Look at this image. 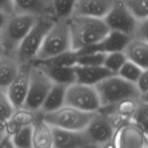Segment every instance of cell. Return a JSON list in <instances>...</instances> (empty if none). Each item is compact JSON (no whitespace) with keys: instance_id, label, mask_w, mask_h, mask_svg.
Instances as JSON below:
<instances>
[{"instance_id":"obj_1","label":"cell","mask_w":148,"mask_h":148,"mask_svg":"<svg viewBox=\"0 0 148 148\" xmlns=\"http://www.w3.org/2000/svg\"><path fill=\"white\" fill-rule=\"evenodd\" d=\"M71 49L74 52L95 44L109 33L103 19L85 16H72L68 19Z\"/></svg>"},{"instance_id":"obj_2","label":"cell","mask_w":148,"mask_h":148,"mask_svg":"<svg viewBox=\"0 0 148 148\" xmlns=\"http://www.w3.org/2000/svg\"><path fill=\"white\" fill-rule=\"evenodd\" d=\"M101 108H113L126 100H143L135 85L113 75L95 85Z\"/></svg>"},{"instance_id":"obj_3","label":"cell","mask_w":148,"mask_h":148,"mask_svg":"<svg viewBox=\"0 0 148 148\" xmlns=\"http://www.w3.org/2000/svg\"><path fill=\"white\" fill-rule=\"evenodd\" d=\"M70 51L68 20H56L45 36L34 61L47 60Z\"/></svg>"},{"instance_id":"obj_4","label":"cell","mask_w":148,"mask_h":148,"mask_svg":"<svg viewBox=\"0 0 148 148\" xmlns=\"http://www.w3.org/2000/svg\"><path fill=\"white\" fill-rule=\"evenodd\" d=\"M38 17L29 14H13L9 17L0 31L4 54L14 56L19 46Z\"/></svg>"},{"instance_id":"obj_5","label":"cell","mask_w":148,"mask_h":148,"mask_svg":"<svg viewBox=\"0 0 148 148\" xmlns=\"http://www.w3.org/2000/svg\"><path fill=\"white\" fill-rule=\"evenodd\" d=\"M54 22L55 20L49 16L38 17L14 55V57L20 64L32 63L35 60L45 36Z\"/></svg>"},{"instance_id":"obj_6","label":"cell","mask_w":148,"mask_h":148,"mask_svg":"<svg viewBox=\"0 0 148 148\" xmlns=\"http://www.w3.org/2000/svg\"><path fill=\"white\" fill-rule=\"evenodd\" d=\"M95 113L85 112L64 106L56 111L43 114V119L53 128L69 131H82L86 128Z\"/></svg>"},{"instance_id":"obj_7","label":"cell","mask_w":148,"mask_h":148,"mask_svg":"<svg viewBox=\"0 0 148 148\" xmlns=\"http://www.w3.org/2000/svg\"><path fill=\"white\" fill-rule=\"evenodd\" d=\"M53 84L40 68L32 63L28 90L23 108L38 112Z\"/></svg>"},{"instance_id":"obj_8","label":"cell","mask_w":148,"mask_h":148,"mask_svg":"<svg viewBox=\"0 0 148 148\" xmlns=\"http://www.w3.org/2000/svg\"><path fill=\"white\" fill-rule=\"evenodd\" d=\"M64 106L85 112H98L101 108L95 87L75 82L66 90Z\"/></svg>"},{"instance_id":"obj_9","label":"cell","mask_w":148,"mask_h":148,"mask_svg":"<svg viewBox=\"0 0 148 148\" xmlns=\"http://www.w3.org/2000/svg\"><path fill=\"white\" fill-rule=\"evenodd\" d=\"M117 127L111 115L98 111L84 130L90 144L101 147L113 141Z\"/></svg>"},{"instance_id":"obj_10","label":"cell","mask_w":148,"mask_h":148,"mask_svg":"<svg viewBox=\"0 0 148 148\" xmlns=\"http://www.w3.org/2000/svg\"><path fill=\"white\" fill-rule=\"evenodd\" d=\"M103 20L110 31L134 37L139 23L130 12L122 0H116L109 12Z\"/></svg>"},{"instance_id":"obj_11","label":"cell","mask_w":148,"mask_h":148,"mask_svg":"<svg viewBox=\"0 0 148 148\" xmlns=\"http://www.w3.org/2000/svg\"><path fill=\"white\" fill-rule=\"evenodd\" d=\"M113 142L116 148H146L147 134L135 124L128 121L118 127Z\"/></svg>"},{"instance_id":"obj_12","label":"cell","mask_w":148,"mask_h":148,"mask_svg":"<svg viewBox=\"0 0 148 148\" xmlns=\"http://www.w3.org/2000/svg\"><path fill=\"white\" fill-rule=\"evenodd\" d=\"M32 63L21 64L15 77L6 90V95L14 109L23 108L28 90Z\"/></svg>"},{"instance_id":"obj_13","label":"cell","mask_w":148,"mask_h":148,"mask_svg":"<svg viewBox=\"0 0 148 148\" xmlns=\"http://www.w3.org/2000/svg\"><path fill=\"white\" fill-rule=\"evenodd\" d=\"M130 36L115 31H110L105 38L95 44L82 49L77 54L90 53H107L116 51H123L126 45L131 39Z\"/></svg>"},{"instance_id":"obj_14","label":"cell","mask_w":148,"mask_h":148,"mask_svg":"<svg viewBox=\"0 0 148 148\" xmlns=\"http://www.w3.org/2000/svg\"><path fill=\"white\" fill-rule=\"evenodd\" d=\"M116 0H77L72 16H85L103 19Z\"/></svg>"},{"instance_id":"obj_15","label":"cell","mask_w":148,"mask_h":148,"mask_svg":"<svg viewBox=\"0 0 148 148\" xmlns=\"http://www.w3.org/2000/svg\"><path fill=\"white\" fill-rule=\"evenodd\" d=\"M53 148H81L90 144L84 130L69 131L53 128Z\"/></svg>"},{"instance_id":"obj_16","label":"cell","mask_w":148,"mask_h":148,"mask_svg":"<svg viewBox=\"0 0 148 148\" xmlns=\"http://www.w3.org/2000/svg\"><path fill=\"white\" fill-rule=\"evenodd\" d=\"M32 63L40 68L54 84L68 86L76 82L73 66L52 65L40 62H33Z\"/></svg>"},{"instance_id":"obj_17","label":"cell","mask_w":148,"mask_h":148,"mask_svg":"<svg viewBox=\"0 0 148 148\" xmlns=\"http://www.w3.org/2000/svg\"><path fill=\"white\" fill-rule=\"evenodd\" d=\"M126 58L143 68L148 67V42L147 40L132 38L123 50Z\"/></svg>"},{"instance_id":"obj_18","label":"cell","mask_w":148,"mask_h":148,"mask_svg":"<svg viewBox=\"0 0 148 148\" xmlns=\"http://www.w3.org/2000/svg\"><path fill=\"white\" fill-rule=\"evenodd\" d=\"M52 127L43 119L38 112L37 119L32 125V148H53Z\"/></svg>"},{"instance_id":"obj_19","label":"cell","mask_w":148,"mask_h":148,"mask_svg":"<svg viewBox=\"0 0 148 148\" xmlns=\"http://www.w3.org/2000/svg\"><path fill=\"white\" fill-rule=\"evenodd\" d=\"M73 66L76 82L83 85L95 86L103 79L114 75L103 66H91L75 64Z\"/></svg>"},{"instance_id":"obj_20","label":"cell","mask_w":148,"mask_h":148,"mask_svg":"<svg viewBox=\"0 0 148 148\" xmlns=\"http://www.w3.org/2000/svg\"><path fill=\"white\" fill-rule=\"evenodd\" d=\"M38 112H33L24 108L15 109L4 126V134L12 137L23 127L32 126Z\"/></svg>"},{"instance_id":"obj_21","label":"cell","mask_w":148,"mask_h":148,"mask_svg":"<svg viewBox=\"0 0 148 148\" xmlns=\"http://www.w3.org/2000/svg\"><path fill=\"white\" fill-rule=\"evenodd\" d=\"M14 14H29L36 17L51 16L50 4L46 0H13Z\"/></svg>"},{"instance_id":"obj_22","label":"cell","mask_w":148,"mask_h":148,"mask_svg":"<svg viewBox=\"0 0 148 148\" xmlns=\"http://www.w3.org/2000/svg\"><path fill=\"white\" fill-rule=\"evenodd\" d=\"M20 65L14 56L4 55L0 58V90L6 92L15 77Z\"/></svg>"},{"instance_id":"obj_23","label":"cell","mask_w":148,"mask_h":148,"mask_svg":"<svg viewBox=\"0 0 148 148\" xmlns=\"http://www.w3.org/2000/svg\"><path fill=\"white\" fill-rule=\"evenodd\" d=\"M66 88L67 85L53 84L38 112L45 114L64 106Z\"/></svg>"},{"instance_id":"obj_24","label":"cell","mask_w":148,"mask_h":148,"mask_svg":"<svg viewBox=\"0 0 148 148\" xmlns=\"http://www.w3.org/2000/svg\"><path fill=\"white\" fill-rule=\"evenodd\" d=\"M77 0H50L51 16L56 20H66L73 14Z\"/></svg>"},{"instance_id":"obj_25","label":"cell","mask_w":148,"mask_h":148,"mask_svg":"<svg viewBox=\"0 0 148 148\" xmlns=\"http://www.w3.org/2000/svg\"><path fill=\"white\" fill-rule=\"evenodd\" d=\"M127 10L138 23L147 21L148 0H122Z\"/></svg>"},{"instance_id":"obj_26","label":"cell","mask_w":148,"mask_h":148,"mask_svg":"<svg viewBox=\"0 0 148 148\" xmlns=\"http://www.w3.org/2000/svg\"><path fill=\"white\" fill-rule=\"evenodd\" d=\"M127 61V58L123 51L112 52L106 55L103 66L114 75H117Z\"/></svg>"},{"instance_id":"obj_27","label":"cell","mask_w":148,"mask_h":148,"mask_svg":"<svg viewBox=\"0 0 148 148\" xmlns=\"http://www.w3.org/2000/svg\"><path fill=\"white\" fill-rule=\"evenodd\" d=\"M145 70L147 69H143L136 64L127 60L119 71L117 75L127 82L135 84L138 78Z\"/></svg>"},{"instance_id":"obj_28","label":"cell","mask_w":148,"mask_h":148,"mask_svg":"<svg viewBox=\"0 0 148 148\" xmlns=\"http://www.w3.org/2000/svg\"><path fill=\"white\" fill-rule=\"evenodd\" d=\"M131 122L140 127L146 134L148 128V105L147 101H142L137 106L135 112L131 119Z\"/></svg>"},{"instance_id":"obj_29","label":"cell","mask_w":148,"mask_h":148,"mask_svg":"<svg viewBox=\"0 0 148 148\" xmlns=\"http://www.w3.org/2000/svg\"><path fill=\"white\" fill-rule=\"evenodd\" d=\"M12 138L15 148H32V126L22 128Z\"/></svg>"},{"instance_id":"obj_30","label":"cell","mask_w":148,"mask_h":148,"mask_svg":"<svg viewBox=\"0 0 148 148\" xmlns=\"http://www.w3.org/2000/svg\"><path fill=\"white\" fill-rule=\"evenodd\" d=\"M6 92L0 90V130L4 132V126L14 111Z\"/></svg>"},{"instance_id":"obj_31","label":"cell","mask_w":148,"mask_h":148,"mask_svg":"<svg viewBox=\"0 0 148 148\" xmlns=\"http://www.w3.org/2000/svg\"><path fill=\"white\" fill-rule=\"evenodd\" d=\"M106 55V54L105 53H101L77 54V62L75 64L91 66H103Z\"/></svg>"},{"instance_id":"obj_32","label":"cell","mask_w":148,"mask_h":148,"mask_svg":"<svg viewBox=\"0 0 148 148\" xmlns=\"http://www.w3.org/2000/svg\"><path fill=\"white\" fill-rule=\"evenodd\" d=\"M137 90L140 92L142 98L147 101V91H148V72L145 70L142 73L140 77L134 84Z\"/></svg>"},{"instance_id":"obj_33","label":"cell","mask_w":148,"mask_h":148,"mask_svg":"<svg viewBox=\"0 0 148 148\" xmlns=\"http://www.w3.org/2000/svg\"><path fill=\"white\" fill-rule=\"evenodd\" d=\"M0 12L8 16L13 15V0H0Z\"/></svg>"},{"instance_id":"obj_34","label":"cell","mask_w":148,"mask_h":148,"mask_svg":"<svg viewBox=\"0 0 148 148\" xmlns=\"http://www.w3.org/2000/svg\"><path fill=\"white\" fill-rule=\"evenodd\" d=\"M0 148H15L11 136L4 134L0 140Z\"/></svg>"},{"instance_id":"obj_35","label":"cell","mask_w":148,"mask_h":148,"mask_svg":"<svg viewBox=\"0 0 148 148\" xmlns=\"http://www.w3.org/2000/svg\"><path fill=\"white\" fill-rule=\"evenodd\" d=\"M10 17V16L7 15V14H5L4 13L0 12V31H1V29L3 28V27H4V25H5V23H7V20H8V18Z\"/></svg>"},{"instance_id":"obj_36","label":"cell","mask_w":148,"mask_h":148,"mask_svg":"<svg viewBox=\"0 0 148 148\" xmlns=\"http://www.w3.org/2000/svg\"><path fill=\"white\" fill-rule=\"evenodd\" d=\"M101 148H116V147L114 144V142L111 141L110 142V143H107V144H105L103 145H102L101 147Z\"/></svg>"},{"instance_id":"obj_37","label":"cell","mask_w":148,"mask_h":148,"mask_svg":"<svg viewBox=\"0 0 148 148\" xmlns=\"http://www.w3.org/2000/svg\"><path fill=\"white\" fill-rule=\"evenodd\" d=\"M4 54V48H3V45L2 43H1V38H0V58L1 56H3Z\"/></svg>"},{"instance_id":"obj_38","label":"cell","mask_w":148,"mask_h":148,"mask_svg":"<svg viewBox=\"0 0 148 148\" xmlns=\"http://www.w3.org/2000/svg\"><path fill=\"white\" fill-rule=\"evenodd\" d=\"M81 148H101V147L98 145H95L88 144V145H86L83 146V147Z\"/></svg>"},{"instance_id":"obj_39","label":"cell","mask_w":148,"mask_h":148,"mask_svg":"<svg viewBox=\"0 0 148 148\" xmlns=\"http://www.w3.org/2000/svg\"><path fill=\"white\" fill-rule=\"evenodd\" d=\"M4 134H4V132H2V131H1V130H0V140H1V138L4 137Z\"/></svg>"},{"instance_id":"obj_40","label":"cell","mask_w":148,"mask_h":148,"mask_svg":"<svg viewBox=\"0 0 148 148\" xmlns=\"http://www.w3.org/2000/svg\"><path fill=\"white\" fill-rule=\"evenodd\" d=\"M46 1H48L49 2V1H50V0H46Z\"/></svg>"},{"instance_id":"obj_41","label":"cell","mask_w":148,"mask_h":148,"mask_svg":"<svg viewBox=\"0 0 148 148\" xmlns=\"http://www.w3.org/2000/svg\"><path fill=\"white\" fill-rule=\"evenodd\" d=\"M146 148H148V147H146Z\"/></svg>"}]
</instances>
